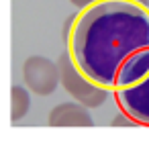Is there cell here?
<instances>
[{
	"mask_svg": "<svg viewBox=\"0 0 149 141\" xmlns=\"http://www.w3.org/2000/svg\"><path fill=\"white\" fill-rule=\"evenodd\" d=\"M114 98L137 125L149 127V72L129 86L114 88Z\"/></svg>",
	"mask_w": 149,
	"mask_h": 141,
	"instance_id": "obj_4",
	"label": "cell"
},
{
	"mask_svg": "<svg viewBox=\"0 0 149 141\" xmlns=\"http://www.w3.org/2000/svg\"><path fill=\"white\" fill-rule=\"evenodd\" d=\"M57 68H59V84L63 86L65 92L72 94L74 100L82 102L88 108H98L100 104L106 102L110 90H106L100 84H96L90 78H86L76 68V64L72 61L68 49L57 57Z\"/></svg>",
	"mask_w": 149,
	"mask_h": 141,
	"instance_id": "obj_2",
	"label": "cell"
},
{
	"mask_svg": "<svg viewBox=\"0 0 149 141\" xmlns=\"http://www.w3.org/2000/svg\"><path fill=\"white\" fill-rule=\"evenodd\" d=\"M110 125H114V127H139V125H137L127 112H123V110H120V114H116V117L110 121Z\"/></svg>",
	"mask_w": 149,
	"mask_h": 141,
	"instance_id": "obj_7",
	"label": "cell"
},
{
	"mask_svg": "<svg viewBox=\"0 0 149 141\" xmlns=\"http://www.w3.org/2000/svg\"><path fill=\"white\" fill-rule=\"evenodd\" d=\"M25 86L37 96H49L59 86V68L57 61H51L43 55H31L23 64Z\"/></svg>",
	"mask_w": 149,
	"mask_h": 141,
	"instance_id": "obj_3",
	"label": "cell"
},
{
	"mask_svg": "<svg viewBox=\"0 0 149 141\" xmlns=\"http://www.w3.org/2000/svg\"><path fill=\"white\" fill-rule=\"evenodd\" d=\"M31 108V90L25 86H13L10 88V123H19L27 117Z\"/></svg>",
	"mask_w": 149,
	"mask_h": 141,
	"instance_id": "obj_6",
	"label": "cell"
},
{
	"mask_svg": "<svg viewBox=\"0 0 149 141\" xmlns=\"http://www.w3.org/2000/svg\"><path fill=\"white\" fill-rule=\"evenodd\" d=\"M70 2L76 6V8H86V6H90L94 0H70Z\"/></svg>",
	"mask_w": 149,
	"mask_h": 141,
	"instance_id": "obj_8",
	"label": "cell"
},
{
	"mask_svg": "<svg viewBox=\"0 0 149 141\" xmlns=\"http://www.w3.org/2000/svg\"><path fill=\"white\" fill-rule=\"evenodd\" d=\"M47 123L51 127H92L94 119L88 112V106L74 100V102H61L53 106L47 117Z\"/></svg>",
	"mask_w": 149,
	"mask_h": 141,
	"instance_id": "obj_5",
	"label": "cell"
},
{
	"mask_svg": "<svg viewBox=\"0 0 149 141\" xmlns=\"http://www.w3.org/2000/svg\"><path fill=\"white\" fill-rule=\"evenodd\" d=\"M63 39L76 68L114 90L123 66L149 49V8L137 0H94L72 19Z\"/></svg>",
	"mask_w": 149,
	"mask_h": 141,
	"instance_id": "obj_1",
	"label": "cell"
}]
</instances>
